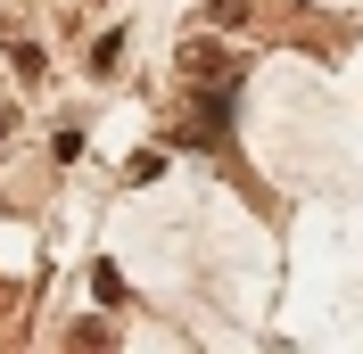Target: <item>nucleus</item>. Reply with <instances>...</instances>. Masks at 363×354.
Returning <instances> with one entry per match:
<instances>
[{"label": "nucleus", "instance_id": "nucleus-2", "mask_svg": "<svg viewBox=\"0 0 363 354\" xmlns=\"http://www.w3.org/2000/svg\"><path fill=\"white\" fill-rule=\"evenodd\" d=\"M124 67V33H99V42H91V74H116Z\"/></svg>", "mask_w": 363, "mask_h": 354}, {"label": "nucleus", "instance_id": "nucleus-4", "mask_svg": "<svg viewBox=\"0 0 363 354\" xmlns=\"http://www.w3.org/2000/svg\"><path fill=\"white\" fill-rule=\"evenodd\" d=\"M9 67H17L25 83H33V74H42V42H17V50H9Z\"/></svg>", "mask_w": 363, "mask_h": 354}, {"label": "nucleus", "instance_id": "nucleus-1", "mask_svg": "<svg viewBox=\"0 0 363 354\" xmlns=\"http://www.w3.org/2000/svg\"><path fill=\"white\" fill-rule=\"evenodd\" d=\"M240 58H231V50H215V42H190L182 50V83H206V91H240Z\"/></svg>", "mask_w": 363, "mask_h": 354}, {"label": "nucleus", "instance_id": "nucleus-5", "mask_svg": "<svg viewBox=\"0 0 363 354\" xmlns=\"http://www.w3.org/2000/svg\"><path fill=\"white\" fill-rule=\"evenodd\" d=\"M9 132H17V108H0V140H9Z\"/></svg>", "mask_w": 363, "mask_h": 354}, {"label": "nucleus", "instance_id": "nucleus-3", "mask_svg": "<svg viewBox=\"0 0 363 354\" xmlns=\"http://www.w3.org/2000/svg\"><path fill=\"white\" fill-rule=\"evenodd\" d=\"M91 297H99V305H124V272H116V264H91Z\"/></svg>", "mask_w": 363, "mask_h": 354}]
</instances>
